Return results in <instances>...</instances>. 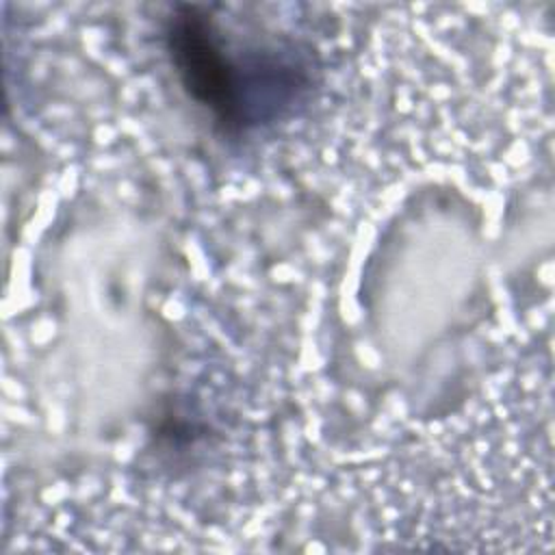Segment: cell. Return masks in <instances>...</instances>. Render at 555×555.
Instances as JSON below:
<instances>
[{
    "label": "cell",
    "instance_id": "6da1fadb",
    "mask_svg": "<svg viewBox=\"0 0 555 555\" xmlns=\"http://www.w3.org/2000/svg\"><path fill=\"white\" fill-rule=\"evenodd\" d=\"M163 50L184 95L223 139H254L293 121L323 80L312 41L225 4H173Z\"/></svg>",
    "mask_w": 555,
    "mask_h": 555
}]
</instances>
